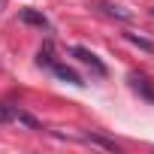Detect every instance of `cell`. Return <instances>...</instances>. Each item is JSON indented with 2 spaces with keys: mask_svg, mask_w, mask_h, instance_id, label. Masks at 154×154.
<instances>
[{
  "mask_svg": "<svg viewBox=\"0 0 154 154\" xmlns=\"http://www.w3.org/2000/svg\"><path fill=\"white\" fill-rule=\"evenodd\" d=\"M48 69H51V72L57 75V79H63V82H69V85H85V82H82V75L75 72V69H69V66H63V63H57V60H54V63H51Z\"/></svg>",
  "mask_w": 154,
  "mask_h": 154,
  "instance_id": "cell-4",
  "label": "cell"
},
{
  "mask_svg": "<svg viewBox=\"0 0 154 154\" xmlns=\"http://www.w3.org/2000/svg\"><path fill=\"white\" fill-rule=\"evenodd\" d=\"M103 9H106L109 15H118V18H124V21H127V18H133V12H127V9H124V6H118V3H103Z\"/></svg>",
  "mask_w": 154,
  "mask_h": 154,
  "instance_id": "cell-7",
  "label": "cell"
},
{
  "mask_svg": "<svg viewBox=\"0 0 154 154\" xmlns=\"http://www.w3.org/2000/svg\"><path fill=\"white\" fill-rule=\"evenodd\" d=\"M72 54L79 57L82 63H88V66H91L97 75H106V63H103V60H100V57H97L91 48H85V45H72Z\"/></svg>",
  "mask_w": 154,
  "mask_h": 154,
  "instance_id": "cell-2",
  "label": "cell"
},
{
  "mask_svg": "<svg viewBox=\"0 0 154 154\" xmlns=\"http://www.w3.org/2000/svg\"><path fill=\"white\" fill-rule=\"evenodd\" d=\"M21 21L36 24L39 30H48V27H51V24H48V18H45V15H39V12H33V9H21Z\"/></svg>",
  "mask_w": 154,
  "mask_h": 154,
  "instance_id": "cell-5",
  "label": "cell"
},
{
  "mask_svg": "<svg viewBox=\"0 0 154 154\" xmlns=\"http://www.w3.org/2000/svg\"><path fill=\"white\" fill-rule=\"evenodd\" d=\"M88 142H94V145H100V148H106V151H115L118 145L112 142V139H103V136H85Z\"/></svg>",
  "mask_w": 154,
  "mask_h": 154,
  "instance_id": "cell-9",
  "label": "cell"
},
{
  "mask_svg": "<svg viewBox=\"0 0 154 154\" xmlns=\"http://www.w3.org/2000/svg\"><path fill=\"white\" fill-rule=\"evenodd\" d=\"M6 121H21V124H27V127H36V121H33L27 112H21L18 106L0 103V124H6Z\"/></svg>",
  "mask_w": 154,
  "mask_h": 154,
  "instance_id": "cell-1",
  "label": "cell"
},
{
  "mask_svg": "<svg viewBox=\"0 0 154 154\" xmlns=\"http://www.w3.org/2000/svg\"><path fill=\"white\" fill-rule=\"evenodd\" d=\"M127 39H130L133 45H139V48H145V51H154V42H148L145 36H136V33H127Z\"/></svg>",
  "mask_w": 154,
  "mask_h": 154,
  "instance_id": "cell-8",
  "label": "cell"
},
{
  "mask_svg": "<svg viewBox=\"0 0 154 154\" xmlns=\"http://www.w3.org/2000/svg\"><path fill=\"white\" fill-rule=\"evenodd\" d=\"M130 85H133V91H139L145 100L154 103V82L148 79V75H142V72H130Z\"/></svg>",
  "mask_w": 154,
  "mask_h": 154,
  "instance_id": "cell-3",
  "label": "cell"
},
{
  "mask_svg": "<svg viewBox=\"0 0 154 154\" xmlns=\"http://www.w3.org/2000/svg\"><path fill=\"white\" fill-rule=\"evenodd\" d=\"M36 60H39V66H51V63H54V45L45 42V45L39 48V57H36Z\"/></svg>",
  "mask_w": 154,
  "mask_h": 154,
  "instance_id": "cell-6",
  "label": "cell"
},
{
  "mask_svg": "<svg viewBox=\"0 0 154 154\" xmlns=\"http://www.w3.org/2000/svg\"><path fill=\"white\" fill-rule=\"evenodd\" d=\"M151 15H154V9H151Z\"/></svg>",
  "mask_w": 154,
  "mask_h": 154,
  "instance_id": "cell-10",
  "label": "cell"
}]
</instances>
